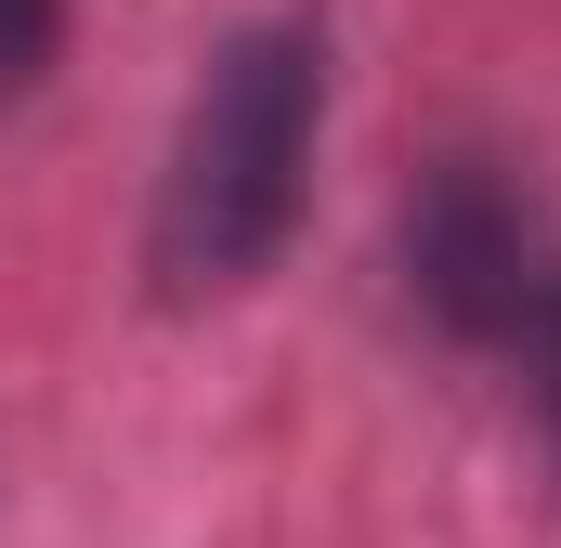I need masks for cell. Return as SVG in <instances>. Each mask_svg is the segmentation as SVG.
Here are the masks:
<instances>
[{"mask_svg": "<svg viewBox=\"0 0 561 548\" xmlns=\"http://www.w3.org/2000/svg\"><path fill=\"white\" fill-rule=\"evenodd\" d=\"M536 366H549V431H561V300L536 313Z\"/></svg>", "mask_w": 561, "mask_h": 548, "instance_id": "277c9868", "label": "cell"}, {"mask_svg": "<svg viewBox=\"0 0 561 548\" xmlns=\"http://www.w3.org/2000/svg\"><path fill=\"white\" fill-rule=\"evenodd\" d=\"M419 287L444 313H470V327H536L561 300V274L536 262V222L496 183H470V170L431 196V222H419Z\"/></svg>", "mask_w": 561, "mask_h": 548, "instance_id": "7a4b0ae2", "label": "cell"}, {"mask_svg": "<svg viewBox=\"0 0 561 548\" xmlns=\"http://www.w3.org/2000/svg\"><path fill=\"white\" fill-rule=\"evenodd\" d=\"M313 105H327V53L313 26H249L170 157V196H157V262L170 287H236V274L275 262V236L300 222V170H313Z\"/></svg>", "mask_w": 561, "mask_h": 548, "instance_id": "6da1fadb", "label": "cell"}, {"mask_svg": "<svg viewBox=\"0 0 561 548\" xmlns=\"http://www.w3.org/2000/svg\"><path fill=\"white\" fill-rule=\"evenodd\" d=\"M39 53H53V0H0V92H13Z\"/></svg>", "mask_w": 561, "mask_h": 548, "instance_id": "3957f363", "label": "cell"}]
</instances>
